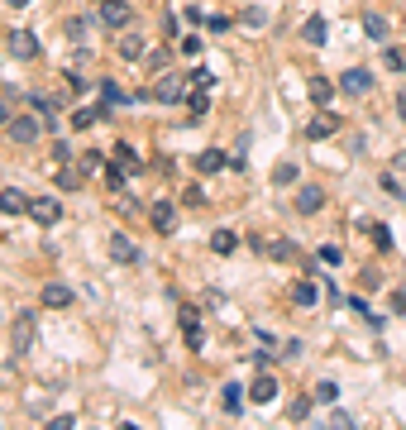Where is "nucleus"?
Listing matches in <instances>:
<instances>
[{
	"label": "nucleus",
	"instance_id": "f257e3e1",
	"mask_svg": "<svg viewBox=\"0 0 406 430\" xmlns=\"http://www.w3.org/2000/svg\"><path fill=\"white\" fill-rule=\"evenodd\" d=\"M187 91H191V77H177V72H163L153 81V101H163V106H182Z\"/></svg>",
	"mask_w": 406,
	"mask_h": 430
},
{
	"label": "nucleus",
	"instance_id": "f03ea898",
	"mask_svg": "<svg viewBox=\"0 0 406 430\" xmlns=\"http://www.w3.org/2000/svg\"><path fill=\"white\" fill-rule=\"evenodd\" d=\"M96 19H101L106 29H129V24H134V5H129V0H101Z\"/></svg>",
	"mask_w": 406,
	"mask_h": 430
},
{
	"label": "nucleus",
	"instance_id": "7ed1b4c3",
	"mask_svg": "<svg viewBox=\"0 0 406 430\" xmlns=\"http://www.w3.org/2000/svg\"><path fill=\"white\" fill-rule=\"evenodd\" d=\"M29 220L53 230V225L63 220V201H58V196H29Z\"/></svg>",
	"mask_w": 406,
	"mask_h": 430
},
{
	"label": "nucleus",
	"instance_id": "20e7f679",
	"mask_svg": "<svg viewBox=\"0 0 406 430\" xmlns=\"http://www.w3.org/2000/svg\"><path fill=\"white\" fill-rule=\"evenodd\" d=\"M34 334H39L34 311H19V316H15V330H10V349H15V354H29L34 349Z\"/></svg>",
	"mask_w": 406,
	"mask_h": 430
},
{
	"label": "nucleus",
	"instance_id": "39448f33",
	"mask_svg": "<svg viewBox=\"0 0 406 430\" xmlns=\"http://www.w3.org/2000/svg\"><path fill=\"white\" fill-rule=\"evenodd\" d=\"M177 320H182V334H187V349H205L201 311H196V306H182V311H177Z\"/></svg>",
	"mask_w": 406,
	"mask_h": 430
},
{
	"label": "nucleus",
	"instance_id": "423d86ee",
	"mask_svg": "<svg viewBox=\"0 0 406 430\" xmlns=\"http://www.w3.org/2000/svg\"><path fill=\"white\" fill-rule=\"evenodd\" d=\"M340 91L344 96H368L373 91V72H368V67H349L340 77Z\"/></svg>",
	"mask_w": 406,
	"mask_h": 430
},
{
	"label": "nucleus",
	"instance_id": "0eeeda50",
	"mask_svg": "<svg viewBox=\"0 0 406 430\" xmlns=\"http://www.w3.org/2000/svg\"><path fill=\"white\" fill-rule=\"evenodd\" d=\"M10 58H19V63L39 58V34H34V29H15V34H10Z\"/></svg>",
	"mask_w": 406,
	"mask_h": 430
},
{
	"label": "nucleus",
	"instance_id": "6e6552de",
	"mask_svg": "<svg viewBox=\"0 0 406 430\" xmlns=\"http://www.w3.org/2000/svg\"><path fill=\"white\" fill-rule=\"evenodd\" d=\"M5 129H10V139H15V143H34L39 134H44V120H34V115H15Z\"/></svg>",
	"mask_w": 406,
	"mask_h": 430
},
{
	"label": "nucleus",
	"instance_id": "1a4fd4ad",
	"mask_svg": "<svg viewBox=\"0 0 406 430\" xmlns=\"http://www.w3.org/2000/svg\"><path fill=\"white\" fill-rule=\"evenodd\" d=\"M148 225H153L158 235H172V225H177V210H172L168 196H158L153 206H148Z\"/></svg>",
	"mask_w": 406,
	"mask_h": 430
},
{
	"label": "nucleus",
	"instance_id": "9d476101",
	"mask_svg": "<svg viewBox=\"0 0 406 430\" xmlns=\"http://www.w3.org/2000/svg\"><path fill=\"white\" fill-rule=\"evenodd\" d=\"M249 401H253V406H268V401H278V378H273V373H258V378L249 382Z\"/></svg>",
	"mask_w": 406,
	"mask_h": 430
},
{
	"label": "nucleus",
	"instance_id": "9b49d317",
	"mask_svg": "<svg viewBox=\"0 0 406 430\" xmlns=\"http://www.w3.org/2000/svg\"><path fill=\"white\" fill-rule=\"evenodd\" d=\"M330 134H340V115L320 111V115L311 120V125H306V139H311V143H320V139H330Z\"/></svg>",
	"mask_w": 406,
	"mask_h": 430
},
{
	"label": "nucleus",
	"instance_id": "f8f14e48",
	"mask_svg": "<svg viewBox=\"0 0 406 430\" xmlns=\"http://www.w3.org/2000/svg\"><path fill=\"white\" fill-rule=\"evenodd\" d=\"M96 120H110V101H96V106H86V111H72L67 125H72V129H91Z\"/></svg>",
	"mask_w": 406,
	"mask_h": 430
},
{
	"label": "nucleus",
	"instance_id": "ddd939ff",
	"mask_svg": "<svg viewBox=\"0 0 406 430\" xmlns=\"http://www.w3.org/2000/svg\"><path fill=\"white\" fill-rule=\"evenodd\" d=\"M53 182H58V191H63V196H72V191H81L86 173H81V163H77V168H72V163H58V177H53Z\"/></svg>",
	"mask_w": 406,
	"mask_h": 430
},
{
	"label": "nucleus",
	"instance_id": "4468645a",
	"mask_svg": "<svg viewBox=\"0 0 406 430\" xmlns=\"http://www.w3.org/2000/svg\"><path fill=\"white\" fill-rule=\"evenodd\" d=\"M110 258H115V263H139V244H134V239L129 235H110Z\"/></svg>",
	"mask_w": 406,
	"mask_h": 430
},
{
	"label": "nucleus",
	"instance_id": "2eb2a0df",
	"mask_svg": "<svg viewBox=\"0 0 406 430\" xmlns=\"http://www.w3.org/2000/svg\"><path fill=\"white\" fill-rule=\"evenodd\" d=\"M110 163H120V168H125L129 177H134V173H143V158H139V153H134V148H129L125 139H120V143H115V148H110Z\"/></svg>",
	"mask_w": 406,
	"mask_h": 430
},
{
	"label": "nucleus",
	"instance_id": "dca6fc26",
	"mask_svg": "<svg viewBox=\"0 0 406 430\" xmlns=\"http://www.w3.org/2000/svg\"><path fill=\"white\" fill-rule=\"evenodd\" d=\"M330 39V24H325V15H311L306 24H301V43H311V48H320Z\"/></svg>",
	"mask_w": 406,
	"mask_h": 430
},
{
	"label": "nucleus",
	"instance_id": "f3484780",
	"mask_svg": "<svg viewBox=\"0 0 406 430\" xmlns=\"http://www.w3.org/2000/svg\"><path fill=\"white\" fill-rule=\"evenodd\" d=\"M120 58H125V63H143V58H148L143 34H125V39H120Z\"/></svg>",
	"mask_w": 406,
	"mask_h": 430
},
{
	"label": "nucleus",
	"instance_id": "a211bd4d",
	"mask_svg": "<svg viewBox=\"0 0 406 430\" xmlns=\"http://www.w3.org/2000/svg\"><path fill=\"white\" fill-rule=\"evenodd\" d=\"M44 306H53V311H67V306H72V287H67V282H48V287H44Z\"/></svg>",
	"mask_w": 406,
	"mask_h": 430
},
{
	"label": "nucleus",
	"instance_id": "6ab92c4d",
	"mask_svg": "<svg viewBox=\"0 0 406 430\" xmlns=\"http://www.w3.org/2000/svg\"><path fill=\"white\" fill-rule=\"evenodd\" d=\"M359 230H363L368 239H373V249H382V254L392 249V230H387L382 220H359Z\"/></svg>",
	"mask_w": 406,
	"mask_h": 430
},
{
	"label": "nucleus",
	"instance_id": "aec40b11",
	"mask_svg": "<svg viewBox=\"0 0 406 430\" xmlns=\"http://www.w3.org/2000/svg\"><path fill=\"white\" fill-rule=\"evenodd\" d=\"M0 210H5V215H24V210H29V196L19 187H5L0 191Z\"/></svg>",
	"mask_w": 406,
	"mask_h": 430
},
{
	"label": "nucleus",
	"instance_id": "412c9836",
	"mask_svg": "<svg viewBox=\"0 0 406 430\" xmlns=\"http://www.w3.org/2000/svg\"><path fill=\"white\" fill-rule=\"evenodd\" d=\"M220 168H230V158H225L220 148H205V153H196V173H201V177L220 173Z\"/></svg>",
	"mask_w": 406,
	"mask_h": 430
},
{
	"label": "nucleus",
	"instance_id": "4be33fe9",
	"mask_svg": "<svg viewBox=\"0 0 406 430\" xmlns=\"http://www.w3.org/2000/svg\"><path fill=\"white\" fill-rule=\"evenodd\" d=\"M320 206H325V191H320V187H301L297 191V210H301V215H315Z\"/></svg>",
	"mask_w": 406,
	"mask_h": 430
},
{
	"label": "nucleus",
	"instance_id": "5701e85b",
	"mask_svg": "<svg viewBox=\"0 0 406 430\" xmlns=\"http://www.w3.org/2000/svg\"><path fill=\"white\" fill-rule=\"evenodd\" d=\"M125 168H120V163H106V168H101V182H106V191L110 196H120V191H125Z\"/></svg>",
	"mask_w": 406,
	"mask_h": 430
},
{
	"label": "nucleus",
	"instance_id": "b1692460",
	"mask_svg": "<svg viewBox=\"0 0 406 430\" xmlns=\"http://www.w3.org/2000/svg\"><path fill=\"white\" fill-rule=\"evenodd\" d=\"M205 111H210V101H205V91H196V86H191V91H187V115H191L187 125H201V120H205Z\"/></svg>",
	"mask_w": 406,
	"mask_h": 430
},
{
	"label": "nucleus",
	"instance_id": "393cba45",
	"mask_svg": "<svg viewBox=\"0 0 406 430\" xmlns=\"http://www.w3.org/2000/svg\"><path fill=\"white\" fill-rule=\"evenodd\" d=\"M210 249H215L220 258L235 254V249H239V235H235V230H215V235H210Z\"/></svg>",
	"mask_w": 406,
	"mask_h": 430
},
{
	"label": "nucleus",
	"instance_id": "a878e982",
	"mask_svg": "<svg viewBox=\"0 0 406 430\" xmlns=\"http://www.w3.org/2000/svg\"><path fill=\"white\" fill-rule=\"evenodd\" d=\"M306 91H311L315 106H330V101H335V86H330V77H311V86H306Z\"/></svg>",
	"mask_w": 406,
	"mask_h": 430
},
{
	"label": "nucleus",
	"instance_id": "bb28decb",
	"mask_svg": "<svg viewBox=\"0 0 406 430\" xmlns=\"http://www.w3.org/2000/svg\"><path fill=\"white\" fill-rule=\"evenodd\" d=\"M363 34H368L373 43H387V19L382 15H363Z\"/></svg>",
	"mask_w": 406,
	"mask_h": 430
},
{
	"label": "nucleus",
	"instance_id": "cd10ccee",
	"mask_svg": "<svg viewBox=\"0 0 406 430\" xmlns=\"http://www.w3.org/2000/svg\"><path fill=\"white\" fill-rule=\"evenodd\" d=\"M292 302H297V306H315V302H320V287H315V282H297V287H292Z\"/></svg>",
	"mask_w": 406,
	"mask_h": 430
},
{
	"label": "nucleus",
	"instance_id": "c85d7f7f",
	"mask_svg": "<svg viewBox=\"0 0 406 430\" xmlns=\"http://www.w3.org/2000/svg\"><path fill=\"white\" fill-rule=\"evenodd\" d=\"M292 182H297V163L282 158L278 168H273V187H292Z\"/></svg>",
	"mask_w": 406,
	"mask_h": 430
},
{
	"label": "nucleus",
	"instance_id": "c756f323",
	"mask_svg": "<svg viewBox=\"0 0 406 430\" xmlns=\"http://www.w3.org/2000/svg\"><path fill=\"white\" fill-rule=\"evenodd\" d=\"M268 254H273V258H282V263H292V258H301L292 239H273V244H268Z\"/></svg>",
	"mask_w": 406,
	"mask_h": 430
},
{
	"label": "nucleus",
	"instance_id": "7c9ffc66",
	"mask_svg": "<svg viewBox=\"0 0 406 430\" xmlns=\"http://www.w3.org/2000/svg\"><path fill=\"white\" fill-rule=\"evenodd\" d=\"M311 397L320 401V406H335V401H340V382H315Z\"/></svg>",
	"mask_w": 406,
	"mask_h": 430
},
{
	"label": "nucleus",
	"instance_id": "2f4dec72",
	"mask_svg": "<svg viewBox=\"0 0 406 430\" xmlns=\"http://www.w3.org/2000/svg\"><path fill=\"white\" fill-rule=\"evenodd\" d=\"M220 401H225V411L235 416L239 406H244V392H239V382H225V392H220Z\"/></svg>",
	"mask_w": 406,
	"mask_h": 430
},
{
	"label": "nucleus",
	"instance_id": "473e14b6",
	"mask_svg": "<svg viewBox=\"0 0 406 430\" xmlns=\"http://www.w3.org/2000/svg\"><path fill=\"white\" fill-rule=\"evenodd\" d=\"M349 311H359V316L368 320V325H373V330H382V316H373V306L363 302V297H349Z\"/></svg>",
	"mask_w": 406,
	"mask_h": 430
},
{
	"label": "nucleus",
	"instance_id": "72a5a7b5",
	"mask_svg": "<svg viewBox=\"0 0 406 430\" xmlns=\"http://www.w3.org/2000/svg\"><path fill=\"white\" fill-rule=\"evenodd\" d=\"M63 34H67V39H72V43H86V19H81V15L63 19Z\"/></svg>",
	"mask_w": 406,
	"mask_h": 430
},
{
	"label": "nucleus",
	"instance_id": "f704fd0d",
	"mask_svg": "<svg viewBox=\"0 0 406 430\" xmlns=\"http://www.w3.org/2000/svg\"><path fill=\"white\" fill-rule=\"evenodd\" d=\"M101 101H110V106H125V101H134V96L120 91V81H101Z\"/></svg>",
	"mask_w": 406,
	"mask_h": 430
},
{
	"label": "nucleus",
	"instance_id": "c9c22d12",
	"mask_svg": "<svg viewBox=\"0 0 406 430\" xmlns=\"http://www.w3.org/2000/svg\"><path fill=\"white\" fill-rule=\"evenodd\" d=\"M191 86H196V91H210V86H215V72H210V67H191Z\"/></svg>",
	"mask_w": 406,
	"mask_h": 430
},
{
	"label": "nucleus",
	"instance_id": "e433bc0d",
	"mask_svg": "<svg viewBox=\"0 0 406 430\" xmlns=\"http://www.w3.org/2000/svg\"><path fill=\"white\" fill-rule=\"evenodd\" d=\"M106 153H101V148H91V153H81V173H101V168H106Z\"/></svg>",
	"mask_w": 406,
	"mask_h": 430
},
{
	"label": "nucleus",
	"instance_id": "4c0bfd02",
	"mask_svg": "<svg viewBox=\"0 0 406 430\" xmlns=\"http://www.w3.org/2000/svg\"><path fill=\"white\" fill-rule=\"evenodd\" d=\"M320 263H325V268H340L344 249H340V244H320Z\"/></svg>",
	"mask_w": 406,
	"mask_h": 430
},
{
	"label": "nucleus",
	"instance_id": "58836bf2",
	"mask_svg": "<svg viewBox=\"0 0 406 430\" xmlns=\"http://www.w3.org/2000/svg\"><path fill=\"white\" fill-rule=\"evenodd\" d=\"M239 19H244V29H263V24H268V10H258V5H249V10H244V15H239Z\"/></svg>",
	"mask_w": 406,
	"mask_h": 430
},
{
	"label": "nucleus",
	"instance_id": "ea45409f",
	"mask_svg": "<svg viewBox=\"0 0 406 430\" xmlns=\"http://www.w3.org/2000/svg\"><path fill=\"white\" fill-rule=\"evenodd\" d=\"M168 48H153V53H148V58H143V67H148V72H163V67H168Z\"/></svg>",
	"mask_w": 406,
	"mask_h": 430
},
{
	"label": "nucleus",
	"instance_id": "a19ab883",
	"mask_svg": "<svg viewBox=\"0 0 406 430\" xmlns=\"http://www.w3.org/2000/svg\"><path fill=\"white\" fill-rule=\"evenodd\" d=\"M382 63H387L392 72H406V53H402V48H387V53H382Z\"/></svg>",
	"mask_w": 406,
	"mask_h": 430
},
{
	"label": "nucleus",
	"instance_id": "79ce46f5",
	"mask_svg": "<svg viewBox=\"0 0 406 430\" xmlns=\"http://www.w3.org/2000/svg\"><path fill=\"white\" fill-rule=\"evenodd\" d=\"M311 406H315V397H297V401H292V421H306Z\"/></svg>",
	"mask_w": 406,
	"mask_h": 430
},
{
	"label": "nucleus",
	"instance_id": "37998d69",
	"mask_svg": "<svg viewBox=\"0 0 406 430\" xmlns=\"http://www.w3.org/2000/svg\"><path fill=\"white\" fill-rule=\"evenodd\" d=\"M177 48H182L187 58H196V53H201V39H196V34H187V39H182V43H177Z\"/></svg>",
	"mask_w": 406,
	"mask_h": 430
},
{
	"label": "nucleus",
	"instance_id": "c03bdc74",
	"mask_svg": "<svg viewBox=\"0 0 406 430\" xmlns=\"http://www.w3.org/2000/svg\"><path fill=\"white\" fill-rule=\"evenodd\" d=\"M182 201H187V206H205V191L201 187H187V191H182Z\"/></svg>",
	"mask_w": 406,
	"mask_h": 430
},
{
	"label": "nucleus",
	"instance_id": "a18cd8bd",
	"mask_svg": "<svg viewBox=\"0 0 406 430\" xmlns=\"http://www.w3.org/2000/svg\"><path fill=\"white\" fill-rule=\"evenodd\" d=\"M205 29H210V34H225V29H230V19H225V15H205Z\"/></svg>",
	"mask_w": 406,
	"mask_h": 430
},
{
	"label": "nucleus",
	"instance_id": "49530a36",
	"mask_svg": "<svg viewBox=\"0 0 406 430\" xmlns=\"http://www.w3.org/2000/svg\"><path fill=\"white\" fill-rule=\"evenodd\" d=\"M63 86H67V91H72V96H81V91H86V81H81L77 72H67V77H63Z\"/></svg>",
	"mask_w": 406,
	"mask_h": 430
},
{
	"label": "nucleus",
	"instance_id": "de8ad7c7",
	"mask_svg": "<svg viewBox=\"0 0 406 430\" xmlns=\"http://www.w3.org/2000/svg\"><path fill=\"white\" fill-rule=\"evenodd\" d=\"M382 191H387V196H397V201H406V196H402V187H397V177H392V173H382Z\"/></svg>",
	"mask_w": 406,
	"mask_h": 430
},
{
	"label": "nucleus",
	"instance_id": "09e8293b",
	"mask_svg": "<svg viewBox=\"0 0 406 430\" xmlns=\"http://www.w3.org/2000/svg\"><path fill=\"white\" fill-rule=\"evenodd\" d=\"M330 426H354V421H349V411H340V406H330Z\"/></svg>",
	"mask_w": 406,
	"mask_h": 430
},
{
	"label": "nucleus",
	"instance_id": "8fccbe9b",
	"mask_svg": "<svg viewBox=\"0 0 406 430\" xmlns=\"http://www.w3.org/2000/svg\"><path fill=\"white\" fill-rule=\"evenodd\" d=\"M29 106L34 111H44V115H53V101H48V96H29Z\"/></svg>",
	"mask_w": 406,
	"mask_h": 430
},
{
	"label": "nucleus",
	"instance_id": "3c124183",
	"mask_svg": "<svg viewBox=\"0 0 406 430\" xmlns=\"http://www.w3.org/2000/svg\"><path fill=\"white\" fill-rule=\"evenodd\" d=\"M301 349H306L301 339H287V344H282V354H287V359H301Z\"/></svg>",
	"mask_w": 406,
	"mask_h": 430
},
{
	"label": "nucleus",
	"instance_id": "603ef678",
	"mask_svg": "<svg viewBox=\"0 0 406 430\" xmlns=\"http://www.w3.org/2000/svg\"><path fill=\"white\" fill-rule=\"evenodd\" d=\"M72 426H77L72 416H53V421H48V430H72Z\"/></svg>",
	"mask_w": 406,
	"mask_h": 430
},
{
	"label": "nucleus",
	"instance_id": "864d4df0",
	"mask_svg": "<svg viewBox=\"0 0 406 430\" xmlns=\"http://www.w3.org/2000/svg\"><path fill=\"white\" fill-rule=\"evenodd\" d=\"M402 168H406V148L402 153H392V173H402Z\"/></svg>",
	"mask_w": 406,
	"mask_h": 430
},
{
	"label": "nucleus",
	"instance_id": "5fc2aeb1",
	"mask_svg": "<svg viewBox=\"0 0 406 430\" xmlns=\"http://www.w3.org/2000/svg\"><path fill=\"white\" fill-rule=\"evenodd\" d=\"M5 5H10V10H24V5H34V0H5Z\"/></svg>",
	"mask_w": 406,
	"mask_h": 430
},
{
	"label": "nucleus",
	"instance_id": "6e6d98bb",
	"mask_svg": "<svg viewBox=\"0 0 406 430\" xmlns=\"http://www.w3.org/2000/svg\"><path fill=\"white\" fill-rule=\"evenodd\" d=\"M0 125H10V111H5V101H0Z\"/></svg>",
	"mask_w": 406,
	"mask_h": 430
}]
</instances>
